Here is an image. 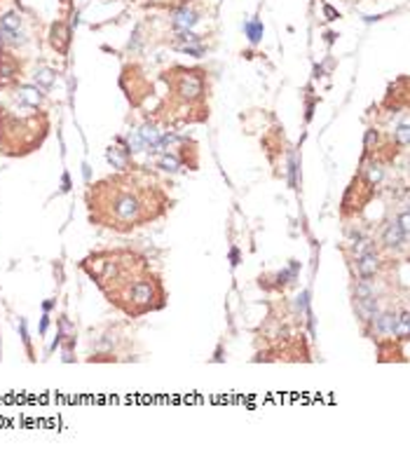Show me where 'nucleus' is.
Segmentation results:
<instances>
[{
  "label": "nucleus",
  "instance_id": "obj_10",
  "mask_svg": "<svg viewBox=\"0 0 410 457\" xmlns=\"http://www.w3.org/2000/svg\"><path fill=\"white\" fill-rule=\"evenodd\" d=\"M19 17L14 14V12H10V14H5L2 19H0V29H5V31H19Z\"/></svg>",
  "mask_w": 410,
  "mask_h": 457
},
{
  "label": "nucleus",
  "instance_id": "obj_2",
  "mask_svg": "<svg viewBox=\"0 0 410 457\" xmlns=\"http://www.w3.org/2000/svg\"><path fill=\"white\" fill-rule=\"evenodd\" d=\"M176 92L188 101L199 98L204 94V82L199 78V73L197 70H183V75H178V82H176Z\"/></svg>",
  "mask_w": 410,
  "mask_h": 457
},
{
  "label": "nucleus",
  "instance_id": "obj_1",
  "mask_svg": "<svg viewBox=\"0 0 410 457\" xmlns=\"http://www.w3.org/2000/svg\"><path fill=\"white\" fill-rule=\"evenodd\" d=\"M87 199L92 221L120 232H129L148 221H155L166 209L164 195L157 188L150 183L143 185L138 178L129 176H115L96 183Z\"/></svg>",
  "mask_w": 410,
  "mask_h": 457
},
{
  "label": "nucleus",
  "instance_id": "obj_4",
  "mask_svg": "<svg viewBox=\"0 0 410 457\" xmlns=\"http://www.w3.org/2000/svg\"><path fill=\"white\" fill-rule=\"evenodd\" d=\"M106 157H108V162L115 166V169H120V171H125L129 166V150H122V148H117V146H110L108 148V153H106Z\"/></svg>",
  "mask_w": 410,
  "mask_h": 457
},
{
  "label": "nucleus",
  "instance_id": "obj_7",
  "mask_svg": "<svg viewBox=\"0 0 410 457\" xmlns=\"http://www.w3.org/2000/svg\"><path fill=\"white\" fill-rule=\"evenodd\" d=\"M19 101L21 103H26V106H31V108H35L42 101V94H40V89H38V85L35 87H19Z\"/></svg>",
  "mask_w": 410,
  "mask_h": 457
},
{
  "label": "nucleus",
  "instance_id": "obj_9",
  "mask_svg": "<svg viewBox=\"0 0 410 457\" xmlns=\"http://www.w3.org/2000/svg\"><path fill=\"white\" fill-rule=\"evenodd\" d=\"M54 75H57V73H54L52 68H40L38 73H35V85L49 89L52 85H54Z\"/></svg>",
  "mask_w": 410,
  "mask_h": 457
},
{
  "label": "nucleus",
  "instance_id": "obj_11",
  "mask_svg": "<svg viewBox=\"0 0 410 457\" xmlns=\"http://www.w3.org/2000/svg\"><path fill=\"white\" fill-rule=\"evenodd\" d=\"M246 31H249V38L253 40V42H258V40H260V33H263V26H260V24H249Z\"/></svg>",
  "mask_w": 410,
  "mask_h": 457
},
{
  "label": "nucleus",
  "instance_id": "obj_5",
  "mask_svg": "<svg viewBox=\"0 0 410 457\" xmlns=\"http://www.w3.org/2000/svg\"><path fill=\"white\" fill-rule=\"evenodd\" d=\"M406 237H408V232H403L401 230V225L391 223L387 230H384V246H399V244H406Z\"/></svg>",
  "mask_w": 410,
  "mask_h": 457
},
{
  "label": "nucleus",
  "instance_id": "obj_6",
  "mask_svg": "<svg viewBox=\"0 0 410 457\" xmlns=\"http://www.w3.org/2000/svg\"><path fill=\"white\" fill-rule=\"evenodd\" d=\"M68 29L63 26V24H54V29H52V45L59 49V52H66V47H68Z\"/></svg>",
  "mask_w": 410,
  "mask_h": 457
},
{
  "label": "nucleus",
  "instance_id": "obj_13",
  "mask_svg": "<svg viewBox=\"0 0 410 457\" xmlns=\"http://www.w3.org/2000/svg\"><path fill=\"white\" fill-rule=\"evenodd\" d=\"M323 12H326V17H328V19H335V17H338V14H335V10H333V7H328V5L323 7Z\"/></svg>",
  "mask_w": 410,
  "mask_h": 457
},
{
  "label": "nucleus",
  "instance_id": "obj_3",
  "mask_svg": "<svg viewBox=\"0 0 410 457\" xmlns=\"http://www.w3.org/2000/svg\"><path fill=\"white\" fill-rule=\"evenodd\" d=\"M197 24V14L188 7H181V10L174 12V26L181 31H190Z\"/></svg>",
  "mask_w": 410,
  "mask_h": 457
},
{
  "label": "nucleus",
  "instance_id": "obj_8",
  "mask_svg": "<svg viewBox=\"0 0 410 457\" xmlns=\"http://www.w3.org/2000/svg\"><path fill=\"white\" fill-rule=\"evenodd\" d=\"M375 270H378V256L366 253L361 258V263H359V274H361L363 279H371L373 274H375Z\"/></svg>",
  "mask_w": 410,
  "mask_h": 457
},
{
  "label": "nucleus",
  "instance_id": "obj_12",
  "mask_svg": "<svg viewBox=\"0 0 410 457\" xmlns=\"http://www.w3.org/2000/svg\"><path fill=\"white\" fill-rule=\"evenodd\" d=\"M396 138H399L401 146H406V143H408V125H406V122L399 127V131H396Z\"/></svg>",
  "mask_w": 410,
  "mask_h": 457
}]
</instances>
